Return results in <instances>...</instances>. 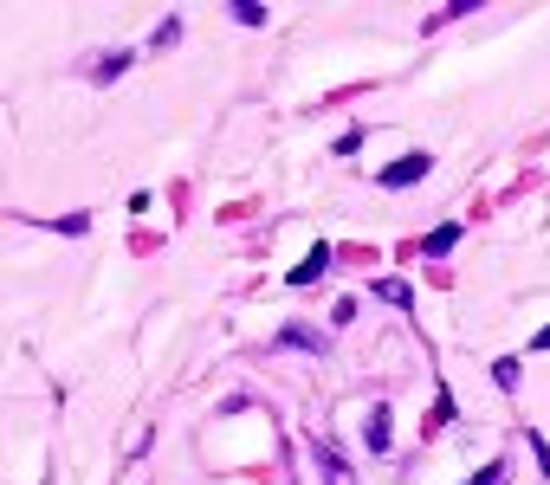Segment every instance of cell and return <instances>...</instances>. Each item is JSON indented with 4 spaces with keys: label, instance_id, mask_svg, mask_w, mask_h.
Segmentation results:
<instances>
[{
    "label": "cell",
    "instance_id": "277c9868",
    "mask_svg": "<svg viewBox=\"0 0 550 485\" xmlns=\"http://www.w3.org/2000/svg\"><path fill=\"white\" fill-rule=\"evenodd\" d=\"M369 447H376V453H382V447H389V414H382V408H376V414H369Z\"/></svg>",
    "mask_w": 550,
    "mask_h": 485
},
{
    "label": "cell",
    "instance_id": "3957f363",
    "mask_svg": "<svg viewBox=\"0 0 550 485\" xmlns=\"http://www.w3.org/2000/svg\"><path fill=\"white\" fill-rule=\"evenodd\" d=\"M318 460H324V473H330V485H350V466H343V460H337V453H330V447H324V440H318Z\"/></svg>",
    "mask_w": 550,
    "mask_h": 485
},
{
    "label": "cell",
    "instance_id": "52a82bcc",
    "mask_svg": "<svg viewBox=\"0 0 550 485\" xmlns=\"http://www.w3.org/2000/svg\"><path fill=\"white\" fill-rule=\"evenodd\" d=\"M538 350H550V324H544V330H538Z\"/></svg>",
    "mask_w": 550,
    "mask_h": 485
},
{
    "label": "cell",
    "instance_id": "5b68a950",
    "mask_svg": "<svg viewBox=\"0 0 550 485\" xmlns=\"http://www.w3.org/2000/svg\"><path fill=\"white\" fill-rule=\"evenodd\" d=\"M453 240H460V227H434V240H428V253H453Z\"/></svg>",
    "mask_w": 550,
    "mask_h": 485
},
{
    "label": "cell",
    "instance_id": "7a4b0ae2",
    "mask_svg": "<svg viewBox=\"0 0 550 485\" xmlns=\"http://www.w3.org/2000/svg\"><path fill=\"white\" fill-rule=\"evenodd\" d=\"M324 266H330V253H324V246H311V253H305V259L292 266V285H311V279H318Z\"/></svg>",
    "mask_w": 550,
    "mask_h": 485
},
{
    "label": "cell",
    "instance_id": "6da1fadb",
    "mask_svg": "<svg viewBox=\"0 0 550 485\" xmlns=\"http://www.w3.org/2000/svg\"><path fill=\"white\" fill-rule=\"evenodd\" d=\"M428 162H434V156H402V162H389V169H382V188H408V182H421V175H428Z\"/></svg>",
    "mask_w": 550,
    "mask_h": 485
},
{
    "label": "cell",
    "instance_id": "8992f818",
    "mask_svg": "<svg viewBox=\"0 0 550 485\" xmlns=\"http://www.w3.org/2000/svg\"><path fill=\"white\" fill-rule=\"evenodd\" d=\"M376 291H382V298H389V304H408V298H415V291H408V285H402V279H382V285H376Z\"/></svg>",
    "mask_w": 550,
    "mask_h": 485
}]
</instances>
